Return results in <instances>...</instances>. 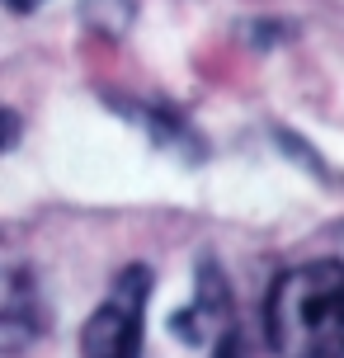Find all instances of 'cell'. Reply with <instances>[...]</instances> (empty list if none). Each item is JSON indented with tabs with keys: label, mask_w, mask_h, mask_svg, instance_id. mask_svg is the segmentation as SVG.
<instances>
[{
	"label": "cell",
	"mask_w": 344,
	"mask_h": 358,
	"mask_svg": "<svg viewBox=\"0 0 344 358\" xmlns=\"http://www.w3.org/2000/svg\"><path fill=\"white\" fill-rule=\"evenodd\" d=\"M80 19L90 29H99V34H123L127 24H132V0H85Z\"/></svg>",
	"instance_id": "cell-6"
},
{
	"label": "cell",
	"mask_w": 344,
	"mask_h": 358,
	"mask_svg": "<svg viewBox=\"0 0 344 358\" xmlns=\"http://www.w3.org/2000/svg\"><path fill=\"white\" fill-rule=\"evenodd\" d=\"M151 297V268L127 264L113 278L109 302L80 330V358H142V311Z\"/></svg>",
	"instance_id": "cell-2"
},
{
	"label": "cell",
	"mask_w": 344,
	"mask_h": 358,
	"mask_svg": "<svg viewBox=\"0 0 344 358\" xmlns=\"http://www.w3.org/2000/svg\"><path fill=\"white\" fill-rule=\"evenodd\" d=\"M340 259H344V227H340Z\"/></svg>",
	"instance_id": "cell-10"
},
{
	"label": "cell",
	"mask_w": 344,
	"mask_h": 358,
	"mask_svg": "<svg viewBox=\"0 0 344 358\" xmlns=\"http://www.w3.org/2000/svg\"><path fill=\"white\" fill-rule=\"evenodd\" d=\"M142 123H146V137L161 142V146H170L175 156H184V161H199L203 156V142L194 137V127L180 123L170 108H142Z\"/></svg>",
	"instance_id": "cell-5"
},
{
	"label": "cell",
	"mask_w": 344,
	"mask_h": 358,
	"mask_svg": "<svg viewBox=\"0 0 344 358\" xmlns=\"http://www.w3.org/2000/svg\"><path fill=\"white\" fill-rule=\"evenodd\" d=\"M15 146H19V113L5 108V151H15Z\"/></svg>",
	"instance_id": "cell-7"
},
{
	"label": "cell",
	"mask_w": 344,
	"mask_h": 358,
	"mask_svg": "<svg viewBox=\"0 0 344 358\" xmlns=\"http://www.w3.org/2000/svg\"><path fill=\"white\" fill-rule=\"evenodd\" d=\"M170 330H175L180 340H189L194 349H203V344H227V340H231V292H227V278H222V268L213 264V259H203V264H199L194 306L175 311Z\"/></svg>",
	"instance_id": "cell-3"
},
{
	"label": "cell",
	"mask_w": 344,
	"mask_h": 358,
	"mask_svg": "<svg viewBox=\"0 0 344 358\" xmlns=\"http://www.w3.org/2000/svg\"><path fill=\"white\" fill-rule=\"evenodd\" d=\"M340 358H344V354H340Z\"/></svg>",
	"instance_id": "cell-11"
},
{
	"label": "cell",
	"mask_w": 344,
	"mask_h": 358,
	"mask_svg": "<svg viewBox=\"0 0 344 358\" xmlns=\"http://www.w3.org/2000/svg\"><path fill=\"white\" fill-rule=\"evenodd\" d=\"M48 330V306L38 297V278L29 268L5 273V297H0V349L5 358H19L29 344L43 340Z\"/></svg>",
	"instance_id": "cell-4"
},
{
	"label": "cell",
	"mask_w": 344,
	"mask_h": 358,
	"mask_svg": "<svg viewBox=\"0 0 344 358\" xmlns=\"http://www.w3.org/2000/svg\"><path fill=\"white\" fill-rule=\"evenodd\" d=\"M5 5H10V15H29V10H38L43 0H5Z\"/></svg>",
	"instance_id": "cell-8"
},
{
	"label": "cell",
	"mask_w": 344,
	"mask_h": 358,
	"mask_svg": "<svg viewBox=\"0 0 344 358\" xmlns=\"http://www.w3.org/2000/svg\"><path fill=\"white\" fill-rule=\"evenodd\" d=\"M264 335L278 358H340L344 259H311L278 273L264 302Z\"/></svg>",
	"instance_id": "cell-1"
},
{
	"label": "cell",
	"mask_w": 344,
	"mask_h": 358,
	"mask_svg": "<svg viewBox=\"0 0 344 358\" xmlns=\"http://www.w3.org/2000/svg\"><path fill=\"white\" fill-rule=\"evenodd\" d=\"M217 358H231V354H227V344H217Z\"/></svg>",
	"instance_id": "cell-9"
}]
</instances>
